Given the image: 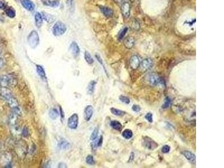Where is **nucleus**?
<instances>
[{
  "label": "nucleus",
  "instance_id": "21",
  "mask_svg": "<svg viewBox=\"0 0 224 168\" xmlns=\"http://www.w3.org/2000/svg\"><path fill=\"white\" fill-rule=\"evenodd\" d=\"M96 84H97V82L94 80L91 81L90 82L88 83L87 87V93L88 94L92 95L94 93L95 90Z\"/></svg>",
  "mask_w": 224,
  "mask_h": 168
},
{
  "label": "nucleus",
  "instance_id": "31",
  "mask_svg": "<svg viewBox=\"0 0 224 168\" xmlns=\"http://www.w3.org/2000/svg\"><path fill=\"white\" fill-rule=\"evenodd\" d=\"M127 31H128V28L127 27H125V28H124L121 31L119 32V33L118 34V39L119 40H122V39L124 38V36H125V34L127 33Z\"/></svg>",
  "mask_w": 224,
  "mask_h": 168
},
{
  "label": "nucleus",
  "instance_id": "43",
  "mask_svg": "<svg viewBox=\"0 0 224 168\" xmlns=\"http://www.w3.org/2000/svg\"><path fill=\"white\" fill-rule=\"evenodd\" d=\"M6 6V4L4 1H0V9L3 10L5 9Z\"/></svg>",
  "mask_w": 224,
  "mask_h": 168
},
{
  "label": "nucleus",
  "instance_id": "13",
  "mask_svg": "<svg viewBox=\"0 0 224 168\" xmlns=\"http://www.w3.org/2000/svg\"><path fill=\"white\" fill-rule=\"evenodd\" d=\"M58 147L60 150H66L71 147V144L68 141L64 139V138H62L58 143Z\"/></svg>",
  "mask_w": 224,
  "mask_h": 168
},
{
  "label": "nucleus",
  "instance_id": "23",
  "mask_svg": "<svg viewBox=\"0 0 224 168\" xmlns=\"http://www.w3.org/2000/svg\"><path fill=\"white\" fill-rule=\"evenodd\" d=\"M60 115V113L58 112V110L55 108L51 109L49 112V116L51 119L52 120H56L58 118Z\"/></svg>",
  "mask_w": 224,
  "mask_h": 168
},
{
  "label": "nucleus",
  "instance_id": "42",
  "mask_svg": "<svg viewBox=\"0 0 224 168\" xmlns=\"http://www.w3.org/2000/svg\"><path fill=\"white\" fill-rule=\"evenodd\" d=\"M60 115H61V118L62 120H63V119L65 118V113L63 112V110L62 109V108L61 107H60Z\"/></svg>",
  "mask_w": 224,
  "mask_h": 168
},
{
  "label": "nucleus",
  "instance_id": "8",
  "mask_svg": "<svg viewBox=\"0 0 224 168\" xmlns=\"http://www.w3.org/2000/svg\"><path fill=\"white\" fill-rule=\"evenodd\" d=\"M153 65V61L151 58H146L140 62V67L142 71H146Z\"/></svg>",
  "mask_w": 224,
  "mask_h": 168
},
{
  "label": "nucleus",
  "instance_id": "15",
  "mask_svg": "<svg viewBox=\"0 0 224 168\" xmlns=\"http://www.w3.org/2000/svg\"><path fill=\"white\" fill-rule=\"evenodd\" d=\"M140 60L137 56H133L130 60V66L132 68L136 70L139 67L140 64Z\"/></svg>",
  "mask_w": 224,
  "mask_h": 168
},
{
  "label": "nucleus",
  "instance_id": "11",
  "mask_svg": "<svg viewBox=\"0 0 224 168\" xmlns=\"http://www.w3.org/2000/svg\"><path fill=\"white\" fill-rule=\"evenodd\" d=\"M20 2L22 6L28 11H33L35 9V5L30 0H20Z\"/></svg>",
  "mask_w": 224,
  "mask_h": 168
},
{
  "label": "nucleus",
  "instance_id": "22",
  "mask_svg": "<svg viewBox=\"0 0 224 168\" xmlns=\"http://www.w3.org/2000/svg\"><path fill=\"white\" fill-rule=\"evenodd\" d=\"M110 125L113 129L120 131L122 128V125L119 121L118 120H112L110 122Z\"/></svg>",
  "mask_w": 224,
  "mask_h": 168
},
{
  "label": "nucleus",
  "instance_id": "33",
  "mask_svg": "<svg viewBox=\"0 0 224 168\" xmlns=\"http://www.w3.org/2000/svg\"><path fill=\"white\" fill-rule=\"evenodd\" d=\"M66 4H67V6L68 9L70 10V11L72 10H74L75 4L73 0H67V2H66Z\"/></svg>",
  "mask_w": 224,
  "mask_h": 168
},
{
  "label": "nucleus",
  "instance_id": "1",
  "mask_svg": "<svg viewBox=\"0 0 224 168\" xmlns=\"http://www.w3.org/2000/svg\"><path fill=\"white\" fill-rule=\"evenodd\" d=\"M0 96L8 103L13 109L19 108L18 102L15 99L10 91L5 87L0 89Z\"/></svg>",
  "mask_w": 224,
  "mask_h": 168
},
{
  "label": "nucleus",
  "instance_id": "20",
  "mask_svg": "<svg viewBox=\"0 0 224 168\" xmlns=\"http://www.w3.org/2000/svg\"><path fill=\"white\" fill-rule=\"evenodd\" d=\"M41 2L44 5L52 7H57L60 5V2L57 1V0H54V1H52V0H41Z\"/></svg>",
  "mask_w": 224,
  "mask_h": 168
},
{
  "label": "nucleus",
  "instance_id": "35",
  "mask_svg": "<svg viewBox=\"0 0 224 168\" xmlns=\"http://www.w3.org/2000/svg\"><path fill=\"white\" fill-rule=\"evenodd\" d=\"M119 99L120 101H121L122 103L124 104H129L130 103V99L128 98L127 97V96L124 95H120Z\"/></svg>",
  "mask_w": 224,
  "mask_h": 168
},
{
  "label": "nucleus",
  "instance_id": "47",
  "mask_svg": "<svg viewBox=\"0 0 224 168\" xmlns=\"http://www.w3.org/2000/svg\"><path fill=\"white\" fill-rule=\"evenodd\" d=\"M1 51L0 50V56H1Z\"/></svg>",
  "mask_w": 224,
  "mask_h": 168
},
{
  "label": "nucleus",
  "instance_id": "29",
  "mask_svg": "<svg viewBox=\"0 0 224 168\" xmlns=\"http://www.w3.org/2000/svg\"><path fill=\"white\" fill-rule=\"evenodd\" d=\"M86 162L87 164L90 165H94L95 164V161L94 160V159L93 156L91 155H88L86 158Z\"/></svg>",
  "mask_w": 224,
  "mask_h": 168
},
{
  "label": "nucleus",
  "instance_id": "3",
  "mask_svg": "<svg viewBox=\"0 0 224 168\" xmlns=\"http://www.w3.org/2000/svg\"><path fill=\"white\" fill-rule=\"evenodd\" d=\"M67 30L66 25L61 21H57L53 27V34L56 36L62 35Z\"/></svg>",
  "mask_w": 224,
  "mask_h": 168
},
{
  "label": "nucleus",
  "instance_id": "10",
  "mask_svg": "<svg viewBox=\"0 0 224 168\" xmlns=\"http://www.w3.org/2000/svg\"><path fill=\"white\" fill-rule=\"evenodd\" d=\"M121 11L124 18H128L130 15V5L128 2H124L122 4Z\"/></svg>",
  "mask_w": 224,
  "mask_h": 168
},
{
  "label": "nucleus",
  "instance_id": "39",
  "mask_svg": "<svg viewBox=\"0 0 224 168\" xmlns=\"http://www.w3.org/2000/svg\"><path fill=\"white\" fill-rule=\"evenodd\" d=\"M132 27L135 30H139L140 29V25L138 23L137 21H136V20H135L132 23Z\"/></svg>",
  "mask_w": 224,
  "mask_h": 168
},
{
  "label": "nucleus",
  "instance_id": "32",
  "mask_svg": "<svg viewBox=\"0 0 224 168\" xmlns=\"http://www.w3.org/2000/svg\"><path fill=\"white\" fill-rule=\"evenodd\" d=\"M95 57H96V58H97V60H98V61L99 62V63L100 64V65L102 66L103 68V69H104V71H105V72L107 74V70H106L105 65H104V62H103V60H102V58H101L100 56L99 55V54H95Z\"/></svg>",
  "mask_w": 224,
  "mask_h": 168
},
{
  "label": "nucleus",
  "instance_id": "5",
  "mask_svg": "<svg viewBox=\"0 0 224 168\" xmlns=\"http://www.w3.org/2000/svg\"><path fill=\"white\" fill-rule=\"evenodd\" d=\"M28 41L29 45L33 48H35L38 46L39 43V36L38 33L35 30L32 31L29 34Z\"/></svg>",
  "mask_w": 224,
  "mask_h": 168
},
{
  "label": "nucleus",
  "instance_id": "25",
  "mask_svg": "<svg viewBox=\"0 0 224 168\" xmlns=\"http://www.w3.org/2000/svg\"><path fill=\"white\" fill-rule=\"evenodd\" d=\"M110 112L116 116H123L125 114V112L124 111L118 109H116L115 108H110Z\"/></svg>",
  "mask_w": 224,
  "mask_h": 168
},
{
  "label": "nucleus",
  "instance_id": "40",
  "mask_svg": "<svg viewBox=\"0 0 224 168\" xmlns=\"http://www.w3.org/2000/svg\"><path fill=\"white\" fill-rule=\"evenodd\" d=\"M22 134H23V136L24 137H28L29 136V130L28 128L24 127V129L23 130V131H22Z\"/></svg>",
  "mask_w": 224,
  "mask_h": 168
},
{
  "label": "nucleus",
  "instance_id": "44",
  "mask_svg": "<svg viewBox=\"0 0 224 168\" xmlns=\"http://www.w3.org/2000/svg\"><path fill=\"white\" fill-rule=\"evenodd\" d=\"M58 167H67V165H66V164L63 162H60V164H58Z\"/></svg>",
  "mask_w": 224,
  "mask_h": 168
},
{
  "label": "nucleus",
  "instance_id": "34",
  "mask_svg": "<svg viewBox=\"0 0 224 168\" xmlns=\"http://www.w3.org/2000/svg\"><path fill=\"white\" fill-rule=\"evenodd\" d=\"M98 133H99V130H98V128H95L94 130L93 131V133H92V135H91L90 140L92 141H93V140H95L97 138H98Z\"/></svg>",
  "mask_w": 224,
  "mask_h": 168
},
{
  "label": "nucleus",
  "instance_id": "36",
  "mask_svg": "<svg viewBox=\"0 0 224 168\" xmlns=\"http://www.w3.org/2000/svg\"><path fill=\"white\" fill-rule=\"evenodd\" d=\"M145 117V119L148 121L149 122L152 123V122H153V115H152V113H147Z\"/></svg>",
  "mask_w": 224,
  "mask_h": 168
},
{
  "label": "nucleus",
  "instance_id": "37",
  "mask_svg": "<svg viewBox=\"0 0 224 168\" xmlns=\"http://www.w3.org/2000/svg\"><path fill=\"white\" fill-rule=\"evenodd\" d=\"M170 150V147L169 146V145H164L163 147L162 148V152L164 153V154H167V153L169 152Z\"/></svg>",
  "mask_w": 224,
  "mask_h": 168
},
{
  "label": "nucleus",
  "instance_id": "28",
  "mask_svg": "<svg viewBox=\"0 0 224 168\" xmlns=\"http://www.w3.org/2000/svg\"><path fill=\"white\" fill-rule=\"evenodd\" d=\"M6 14L7 16H9L10 18H14V17H15L16 14L15 11L13 9H7L6 10Z\"/></svg>",
  "mask_w": 224,
  "mask_h": 168
},
{
  "label": "nucleus",
  "instance_id": "27",
  "mask_svg": "<svg viewBox=\"0 0 224 168\" xmlns=\"http://www.w3.org/2000/svg\"><path fill=\"white\" fill-rule=\"evenodd\" d=\"M172 103V100L168 96L166 97L165 99L164 102L163 103V104L162 105L161 108L164 109H168L170 106L171 105V104Z\"/></svg>",
  "mask_w": 224,
  "mask_h": 168
},
{
  "label": "nucleus",
  "instance_id": "26",
  "mask_svg": "<svg viewBox=\"0 0 224 168\" xmlns=\"http://www.w3.org/2000/svg\"><path fill=\"white\" fill-rule=\"evenodd\" d=\"M122 136L125 139L129 140L133 136V132L131 130L126 129L123 132H122Z\"/></svg>",
  "mask_w": 224,
  "mask_h": 168
},
{
  "label": "nucleus",
  "instance_id": "16",
  "mask_svg": "<svg viewBox=\"0 0 224 168\" xmlns=\"http://www.w3.org/2000/svg\"><path fill=\"white\" fill-rule=\"evenodd\" d=\"M36 70L38 76L40 77L41 79H42L43 81L47 80V76L46 73L44 70V68L40 65H36Z\"/></svg>",
  "mask_w": 224,
  "mask_h": 168
},
{
  "label": "nucleus",
  "instance_id": "18",
  "mask_svg": "<svg viewBox=\"0 0 224 168\" xmlns=\"http://www.w3.org/2000/svg\"><path fill=\"white\" fill-rule=\"evenodd\" d=\"M124 45L127 49H131L135 45V39L133 37H128L124 40Z\"/></svg>",
  "mask_w": 224,
  "mask_h": 168
},
{
  "label": "nucleus",
  "instance_id": "7",
  "mask_svg": "<svg viewBox=\"0 0 224 168\" xmlns=\"http://www.w3.org/2000/svg\"><path fill=\"white\" fill-rule=\"evenodd\" d=\"M78 117L77 114H73L68 118L67 120L68 127L72 130H75L78 127Z\"/></svg>",
  "mask_w": 224,
  "mask_h": 168
},
{
  "label": "nucleus",
  "instance_id": "19",
  "mask_svg": "<svg viewBox=\"0 0 224 168\" xmlns=\"http://www.w3.org/2000/svg\"><path fill=\"white\" fill-rule=\"evenodd\" d=\"M35 25L38 28H40L43 24V16L40 13L36 12L35 15Z\"/></svg>",
  "mask_w": 224,
  "mask_h": 168
},
{
  "label": "nucleus",
  "instance_id": "12",
  "mask_svg": "<svg viewBox=\"0 0 224 168\" xmlns=\"http://www.w3.org/2000/svg\"><path fill=\"white\" fill-rule=\"evenodd\" d=\"M70 49L71 53L73 54V56L75 57H77L80 54V48L78 47V44L76 43L75 41L72 42V43L70 44Z\"/></svg>",
  "mask_w": 224,
  "mask_h": 168
},
{
  "label": "nucleus",
  "instance_id": "2",
  "mask_svg": "<svg viewBox=\"0 0 224 168\" xmlns=\"http://www.w3.org/2000/svg\"><path fill=\"white\" fill-rule=\"evenodd\" d=\"M16 84V80L11 75H4L0 77V85L2 87H11Z\"/></svg>",
  "mask_w": 224,
  "mask_h": 168
},
{
  "label": "nucleus",
  "instance_id": "17",
  "mask_svg": "<svg viewBox=\"0 0 224 168\" xmlns=\"http://www.w3.org/2000/svg\"><path fill=\"white\" fill-rule=\"evenodd\" d=\"M100 10L103 15L108 18H111L113 15V11L109 7L105 6H100Z\"/></svg>",
  "mask_w": 224,
  "mask_h": 168
},
{
  "label": "nucleus",
  "instance_id": "24",
  "mask_svg": "<svg viewBox=\"0 0 224 168\" xmlns=\"http://www.w3.org/2000/svg\"><path fill=\"white\" fill-rule=\"evenodd\" d=\"M84 58L86 62L89 65H92L94 63V59L93 58L92 56H91L90 53L88 51H86L84 53Z\"/></svg>",
  "mask_w": 224,
  "mask_h": 168
},
{
  "label": "nucleus",
  "instance_id": "4",
  "mask_svg": "<svg viewBox=\"0 0 224 168\" xmlns=\"http://www.w3.org/2000/svg\"><path fill=\"white\" fill-rule=\"evenodd\" d=\"M147 81L152 85H158L162 84L164 80L158 74L156 73H150L147 75Z\"/></svg>",
  "mask_w": 224,
  "mask_h": 168
},
{
  "label": "nucleus",
  "instance_id": "38",
  "mask_svg": "<svg viewBox=\"0 0 224 168\" xmlns=\"http://www.w3.org/2000/svg\"><path fill=\"white\" fill-rule=\"evenodd\" d=\"M132 109L133 111V112L138 113V112H140V111H141V107H140L139 105L135 104V105H133L132 106Z\"/></svg>",
  "mask_w": 224,
  "mask_h": 168
},
{
  "label": "nucleus",
  "instance_id": "41",
  "mask_svg": "<svg viewBox=\"0 0 224 168\" xmlns=\"http://www.w3.org/2000/svg\"><path fill=\"white\" fill-rule=\"evenodd\" d=\"M103 141V136H101L100 138H98V147H100L102 145Z\"/></svg>",
  "mask_w": 224,
  "mask_h": 168
},
{
  "label": "nucleus",
  "instance_id": "14",
  "mask_svg": "<svg viewBox=\"0 0 224 168\" xmlns=\"http://www.w3.org/2000/svg\"><path fill=\"white\" fill-rule=\"evenodd\" d=\"M183 154L187 160L193 164H195L196 161V155L192 152L189 151H184L183 152Z\"/></svg>",
  "mask_w": 224,
  "mask_h": 168
},
{
  "label": "nucleus",
  "instance_id": "30",
  "mask_svg": "<svg viewBox=\"0 0 224 168\" xmlns=\"http://www.w3.org/2000/svg\"><path fill=\"white\" fill-rule=\"evenodd\" d=\"M43 18L46 20V21H47L49 23H52V22H53L54 21V19L53 18V16L49 14H47V13L43 14Z\"/></svg>",
  "mask_w": 224,
  "mask_h": 168
},
{
  "label": "nucleus",
  "instance_id": "6",
  "mask_svg": "<svg viewBox=\"0 0 224 168\" xmlns=\"http://www.w3.org/2000/svg\"><path fill=\"white\" fill-rule=\"evenodd\" d=\"M142 143L144 146L149 150H154L158 147V145L156 142H155L151 138L147 136H145L142 138Z\"/></svg>",
  "mask_w": 224,
  "mask_h": 168
},
{
  "label": "nucleus",
  "instance_id": "46",
  "mask_svg": "<svg viewBox=\"0 0 224 168\" xmlns=\"http://www.w3.org/2000/svg\"><path fill=\"white\" fill-rule=\"evenodd\" d=\"M115 1L117 2H122L123 1V0H115Z\"/></svg>",
  "mask_w": 224,
  "mask_h": 168
},
{
  "label": "nucleus",
  "instance_id": "45",
  "mask_svg": "<svg viewBox=\"0 0 224 168\" xmlns=\"http://www.w3.org/2000/svg\"><path fill=\"white\" fill-rule=\"evenodd\" d=\"M4 65V61L2 58H0V68L2 67V66Z\"/></svg>",
  "mask_w": 224,
  "mask_h": 168
},
{
  "label": "nucleus",
  "instance_id": "9",
  "mask_svg": "<svg viewBox=\"0 0 224 168\" xmlns=\"http://www.w3.org/2000/svg\"><path fill=\"white\" fill-rule=\"evenodd\" d=\"M94 113V108L92 105H87L85 107L83 111V117L86 121H89L93 117Z\"/></svg>",
  "mask_w": 224,
  "mask_h": 168
}]
</instances>
